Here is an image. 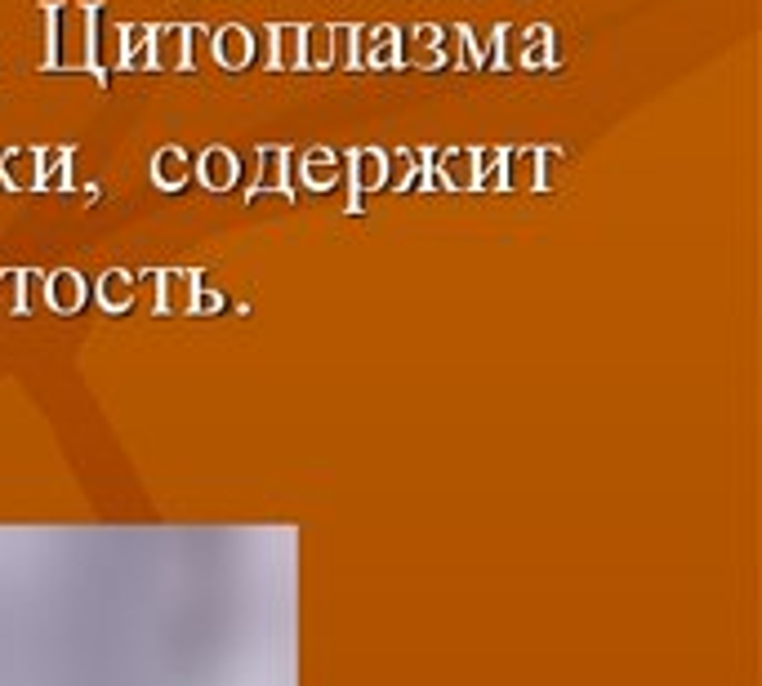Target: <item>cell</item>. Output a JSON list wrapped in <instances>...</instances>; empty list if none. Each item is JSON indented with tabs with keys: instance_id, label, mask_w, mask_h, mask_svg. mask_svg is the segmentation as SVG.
<instances>
[{
	"instance_id": "9c48e42d",
	"label": "cell",
	"mask_w": 762,
	"mask_h": 686,
	"mask_svg": "<svg viewBox=\"0 0 762 686\" xmlns=\"http://www.w3.org/2000/svg\"><path fill=\"white\" fill-rule=\"evenodd\" d=\"M304 68H308V72L330 68V27H325V23L304 27Z\"/></svg>"
},
{
	"instance_id": "9a60e30c",
	"label": "cell",
	"mask_w": 762,
	"mask_h": 686,
	"mask_svg": "<svg viewBox=\"0 0 762 686\" xmlns=\"http://www.w3.org/2000/svg\"><path fill=\"white\" fill-rule=\"evenodd\" d=\"M472 166H478V152H468V147H464V152H455V157H451L455 183H472Z\"/></svg>"
},
{
	"instance_id": "6da1fadb",
	"label": "cell",
	"mask_w": 762,
	"mask_h": 686,
	"mask_svg": "<svg viewBox=\"0 0 762 686\" xmlns=\"http://www.w3.org/2000/svg\"><path fill=\"white\" fill-rule=\"evenodd\" d=\"M45 72H85V5L76 0H45Z\"/></svg>"
},
{
	"instance_id": "5b68a950",
	"label": "cell",
	"mask_w": 762,
	"mask_h": 686,
	"mask_svg": "<svg viewBox=\"0 0 762 686\" xmlns=\"http://www.w3.org/2000/svg\"><path fill=\"white\" fill-rule=\"evenodd\" d=\"M263 45H268V68L272 72H299L304 68V27L276 23V27H268Z\"/></svg>"
},
{
	"instance_id": "3957f363",
	"label": "cell",
	"mask_w": 762,
	"mask_h": 686,
	"mask_svg": "<svg viewBox=\"0 0 762 686\" xmlns=\"http://www.w3.org/2000/svg\"><path fill=\"white\" fill-rule=\"evenodd\" d=\"M517 68H562V36L553 23L527 27V36L517 45Z\"/></svg>"
},
{
	"instance_id": "8fae6325",
	"label": "cell",
	"mask_w": 762,
	"mask_h": 686,
	"mask_svg": "<svg viewBox=\"0 0 762 686\" xmlns=\"http://www.w3.org/2000/svg\"><path fill=\"white\" fill-rule=\"evenodd\" d=\"M201 174H206L210 187H228L236 179V161L223 152V147H210V152L201 157Z\"/></svg>"
},
{
	"instance_id": "ba28073f",
	"label": "cell",
	"mask_w": 762,
	"mask_h": 686,
	"mask_svg": "<svg viewBox=\"0 0 762 686\" xmlns=\"http://www.w3.org/2000/svg\"><path fill=\"white\" fill-rule=\"evenodd\" d=\"M366 68H402V32L397 27L366 32Z\"/></svg>"
},
{
	"instance_id": "7c38bea8",
	"label": "cell",
	"mask_w": 762,
	"mask_h": 686,
	"mask_svg": "<svg viewBox=\"0 0 762 686\" xmlns=\"http://www.w3.org/2000/svg\"><path fill=\"white\" fill-rule=\"evenodd\" d=\"M152 170H157V183H165V187H179V183H183V152H174V147H165V152L152 161Z\"/></svg>"
},
{
	"instance_id": "52a82bcc",
	"label": "cell",
	"mask_w": 762,
	"mask_h": 686,
	"mask_svg": "<svg viewBox=\"0 0 762 686\" xmlns=\"http://www.w3.org/2000/svg\"><path fill=\"white\" fill-rule=\"evenodd\" d=\"M406 63H415V68H442V27H433V23L415 27L410 45L402 40V68Z\"/></svg>"
},
{
	"instance_id": "277c9868",
	"label": "cell",
	"mask_w": 762,
	"mask_h": 686,
	"mask_svg": "<svg viewBox=\"0 0 762 686\" xmlns=\"http://www.w3.org/2000/svg\"><path fill=\"white\" fill-rule=\"evenodd\" d=\"M210 49H214V63H219V68L242 72V68H250V59H255V36H250V27H242V23H228V27H219V32L210 36Z\"/></svg>"
},
{
	"instance_id": "7a4b0ae2",
	"label": "cell",
	"mask_w": 762,
	"mask_h": 686,
	"mask_svg": "<svg viewBox=\"0 0 762 686\" xmlns=\"http://www.w3.org/2000/svg\"><path fill=\"white\" fill-rule=\"evenodd\" d=\"M193 72L197 68V45H193V27H161L152 32V72Z\"/></svg>"
},
{
	"instance_id": "8992f818",
	"label": "cell",
	"mask_w": 762,
	"mask_h": 686,
	"mask_svg": "<svg viewBox=\"0 0 762 686\" xmlns=\"http://www.w3.org/2000/svg\"><path fill=\"white\" fill-rule=\"evenodd\" d=\"M330 68H344V72L366 68V27H353V23L330 27Z\"/></svg>"
},
{
	"instance_id": "4fadbf2b",
	"label": "cell",
	"mask_w": 762,
	"mask_h": 686,
	"mask_svg": "<svg viewBox=\"0 0 762 686\" xmlns=\"http://www.w3.org/2000/svg\"><path fill=\"white\" fill-rule=\"evenodd\" d=\"M353 161H357V183L361 187L366 183H379V174H384V157H379V152H357Z\"/></svg>"
},
{
	"instance_id": "30bf717a",
	"label": "cell",
	"mask_w": 762,
	"mask_h": 686,
	"mask_svg": "<svg viewBox=\"0 0 762 686\" xmlns=\"http://www.w3.org/2000/svg\"><path fill=\"white\" fill-rule=\"evenodd\" d=\"M517 63V49H513V27H491L487 32V68H500V72H508Z\"/></svg>"
},
{
	"instance_id": "5bb4252c",
	"label": "cell",
	"mask_w": 762,
	"mask_h": 686,
	"mask_svg": "<svg viewBox=\"0 0 762 686\" xmlns=\"http://www.w3.org/2000/svg\"><path fill=\"white\" fill-rule=\"evenodd\" d=\"M36 161H40V152H14L10 157V179L14 183H36Z\"/></svg>"
},
{
	"instance_id": "2e32d148",
	"label": "cell",
	"mask_w": 762,
	"mask_h": 686,
	"mask_svg": "<svg viewBox=\"0 0 762 686\" xmlns=\"http://www.w3.org/2000/svg\"><path fill=\"white\" fill-rule=\"evenodd\" d=\"M317 187H325L330 183V152H312V174H308Z\"/></svg>"
}]
</instances>
